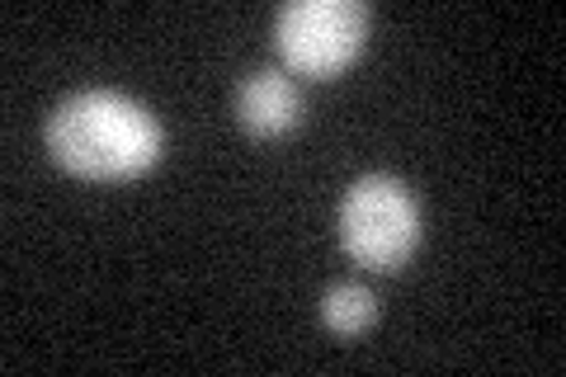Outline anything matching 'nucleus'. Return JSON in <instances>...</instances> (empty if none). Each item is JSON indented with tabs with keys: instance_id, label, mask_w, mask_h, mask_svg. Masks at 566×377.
<instances>
[{
	"instance_id": "1",
	"label": "nucleus",
	"mask_w": 566,
	"mask_h": 377,
	"mask_svg": "<svg viewBox=\"0 0 566 377\" xmlns=\"http://www.w3.org/2000/svg\"><path fill=\"white\" fill-rule=\"evenodd\" d=\"M161 123L118 90H76L48 114V147L85 179H128L161 156Z\"/></svg>"
},
{
	"instance_id": "2",
	"label": "nucleus",
	"mask_w": 566,
	"mask_h": 377,
	"mask_svg": "<svg viewBox=\"0 0 566 377\" xmlns=\"http://www.w3.org/2000/svg\"><path fill=\"white\" fill-rule=\"evenodd\" d=\"M340 241L364 269L392 274L420 241V208L397 175L354 179L340 203Z\"/></svg>"
},
{
	"instance_id": "3",
	"label": "nucleus",
	"mask_w": 566,
	"mask_h": 377,
	"mask_svg": "<svg viewBox=\"0 0 566 377\" xmlns=\"http://www.w3.org/2000/svg\"><path fill=\"white\" fill-rule=\"evenodd\" d=\"M368 39V6L359 0H293L274 20V48L303 76L345 71Z\"/></svg>"
},
{
	"instance_id": "4",
	"label": "nucleus",
	"mask_w": 566,
	"mask_h": 377,
	"mask_svg": "<svg viewBox=\"0 0 566 377\" xmlns=\"http://www.w3.org/2000/svg\"><path fill=\"white\" fill-rule=\"evenodd\" d=\"M237 118L260 137H279V133L297 128V118H303V95H297V85L283 76L279 66H264L255 76L241 81Z\"/></svg>"
},
{
	"instance_id": "5",
	"label": "nucleus",
	"mask_w": 566,
	"mask_h": 377,
	"mask_svg": "<svg viewBox=\"0 0 566 377\" xmlns=\"http://www.w3.org/2000/svg\"><path fill=\"white\" fill-rule=\"evenodd\" d=\"M374 312H378V302H374V293H368V289H359V283H335V289L322 297V316H326V326L335 335L368 331Z\"/></svg>"
}]
</instances>
